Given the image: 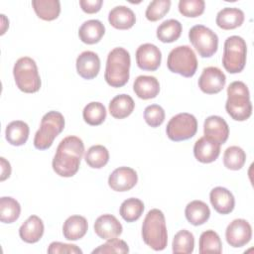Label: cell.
I'll return each instance as SVG.
<instances>
[{"label": "cell", "instance_id": "cell-30", "mask_svg": "<svg viewBox=\"0 0 254 254\" xmlns=\"http://www.w3.org/2000/svg\"><path fill=\"white\" fill-rule=\"evenodd\" d=\"M182 24L176 19H169L161 23L157 28V38L162 43H173L182 34Z\"/></svg>", "mask_w": 254, "mask_h": 254}, {"label": "cell", "instance_id": "cell-27", "mask_svg": "<svg viewBox=\"0 0 254 254\" xmlns=\"http://www.w3.org/2000/svg\"><path fill=\"white\" fill-rule=\"evenodd\" d=\"M30 129L26 122L22 120H15L6 126L5 137L8 143L13 146L24 145L29 138Z\"/></svg>", "mask_w": 254, "mask_h": 254}, {"label": "cell", "instance_id": "cell-22", "mask_svg": "<svg viewBox=\"0 0 254 254\" xmlns=\"http://www.w3.org/2000/svg\"><path fill=\"white\" fill-rule=\"evenodd\" d=\"M108 21L109 24L115 29L127 30L134 26L136 16L130 8L120 5L111 9L108 15Z\"/></svg>", "mask_w": 254, "mask_h": 254}, {"label": "cell", "instance_id": "cell-11", "mask_svg": "<svg viewBox=\"0 0 254 254\" xmlns=\"http://www.w3.org/2000/svg\"><path fill=\"white\" fill-rule=\"evenodd\" d=\"M251 237L252 227L250 223L245 219H234L226 227V241L230 246L234 248H240L246 245L251 240Z\"/></svg>", "mask_w": 254, "mask_h": 254}, {"label": "cell", "instance_id": "cell-32", "mask_svg": "<svg viewBox=\"0 0 254 254\" xmlns=\"http://www.w3.org/2000/svg\"><path fill=\"white\" fill-rule=\"evenodd\" d=\"M21 213L20 203L11 196H2L0 198V220L4 223L16 221Z\"/></svg>", "mask_w": 254, "mask_h": 254}, {"label": "cell", "instance_id": "cell-4", "mask_svg": "<svg viewBox=\"0 0 254 254\" xmlns=\"http://www.w3.org/2000/svg\"><path fill=\"white\" fill-rule=\"evenodd\" d=\"M225 109L235 121H245L252 114V103L247 85L242 81H233L227 87Z\"/></svg>", "mask_w": 254, "mask_h": 254}, {"label": "cell", "instance_id": "cell-7", "mask_svg": "<svg viewBox=\"0 0 254 254\" xmlns=\"http://www.w3.org/2000/svg\"><path fill=\"white\" fill-rule=\"evenodd\" d=\"M247 45L243 38L230 36L224 42L222 65L229 73H238L246 64Z\"/></svg>", "mask_w": 254, "mask_h": 254}, {"label": "cell", "instance_id": "cell-3", "mask_svg": "<svg viewBox=\"0 0 254 254\" xmlns=\"http://www.w3.org/2000/svg\"><path fill=\"white\" fill-rule=\"evenodd\" d=\"M130 54L121 47L114 48L107 56L104 79L112 87H121L129 80Z\"/></svg>", "mask_w": 254, "mask_h": 254}, {"label": "cell", "instance_id": "cell-1", "mask_svg": "<svg viewBox=\"0 0 254 254\" xmlns=\"http://www.w3.org/2000/svg\"><path fill=\"white\" fill-rule=\"evenodd\" d=\"M84 153V144L76 136H67L64 138L53 159V170L61 177L70 178L74 176L80 165Z\"/></svg>", "mask_w": 254, "mask_h": 254}, {"label": "cell", "instance_id": "cell-2", "mask_svg": "<svg viewBox=\"0 0 254 254\" xmlns=\"http://www.w3.org/2000/svg\"><path fill=\"white\" fill-rule=\"evenodd\" d=\"M143 241L155 251H162L168 243L165 215L162 210L153 208L146 214L142 224Z\"/></svg>", "mask_w": 254, "mask_h": 254}, {"label": "cell", "instance_id": "cell-38", "mask_svg": "<svg viewBox=\"0 0 254 254\" xmlns=\"http://www.w3.org/2000/svg\"><path fill=\"white\" fill-rule=\"evenodd\" d=\"M171 1L170 0H155L149 3L145 16L151 22H156L162 19L170 10Z\"/></svg>", "mask_w": 254, "mask_h": 254}, {"label": "cell", "instance_id": "cell-14", "mask_svg": "<svg viewBox=\"0 0 254 254\" xmlns=\"http://www.w3.org/2000/svg\"><path fill=\"white\" fill-rule=\"evenodd\" d=\"M138 182V176L134 169L119 167L108 178V185L115 191H127L133 189Z\"/></svg>", "mask_w": 254, "mask_h": 254}, {"label": "cell", "instance_id": "cell-37", "mask_svg": "<svg viewBox=\"0 0 254 254\" xmlns=\"http://www.w3.org/2000/svg\"><path fill=\"white\" fill-rule=\"evenodd\" d=\"M246 161V154L242 148L238 146L228 147L223 154L224 166L232 171L240 170Z\"/></svg>", "mask_w": 254, "mask_h": 254}, {"label": "cell", "instance_id": "cell-17", "mask_svg": "<svg viewBox=\"0 0 254 254\" xmlns=\"http://www.w3.org/2000/svg\"><path fill=\"white\" fill-rule=\"evenodd\" d=\"M204 136L216 141L218 144H224L229 136V127L226 121L217 115L208 116L203 123Z\"/></svg>", "mask_w": 254, "mask_h": 254}, {"label": "cell", "instance_id": "cell-5", "mask_svg": "<svg viewBox=\"0 0 254 254\" xmlns=\"http://www.w3.org/2000/svg\"><path fill=\"white\" fill-rule=\"evenodd\" d=\"M64 128V117L59 111H49L42 120L39 130L34 137V146L38 150L49 149L56 137L62 133Z\"/></svg>", "mask_w": 254, "mask_h": 254}, {"label": "cell", "instance_id": "cell-12", "mask_svg": "<svg viewBox=\"0 0 254 254\" xmlns=\"http://www.w3.org/2000/svg\"><path fill=\"white\" fill-rule=\"evenodd\" d=\"M197 83L202 92L206 94H216L225 86L226 76L220 68L207 66L202 69Z\"/></svg>", "mask_w": 254, "mask_h": 254}, {"label": "cell", "instance_id": "cell-8", "mask_svg": "<svg viewBox=\"0 0 254 254\" xmlns=\"http://www.w3.org/2000/svg\"><path fill=\"white\" fill-rule=\"evenodd\" d=\"M170 71L179 73L185 77H191L197 69V59L193 50L185 45L173 49L167 60Z\"/></svg>", "mask_w": 254, "mask_h": 254}, {"label": "cell", "instance_id": "cell-10", "mask_svg": "<svg viewBox=\"0 0 254 254\" xmlns=\"http://www.w3.org/2000/svg\"><path fill=\"white\" fill-rule=\"evenodd\" d=\"M189 39L201 58H210L217 51V35L203 25H195L191 27L189 31Z\"/></svg>", "mask_w": 254, "mask_h": 254}, {"label": "cell", "instance_id": "cell-25", "mask_svg": "<svg viewBox=\"0 0 254 254\" xmlns=\"http://www.w3.org/2000/svg\"><path fill=\"white\" fill-rule=\"evenodd\" d=\"M105 33V27L99 20L85 21L78 30V37L80 41L87 45L98 43Z\"/></svg>", "mask_w": 254, "mask_h": 254}, {"label": "cell", "instance_id": "cell-23", "mask_svg": "<svg viewBox=\"0 0 254 254\" xmlns=\"http://www.w3.org/2000/svg\"><path fill=\"white\" fill-rule=\"evenodd\" d=\"M88 229L85 217L81 215H71L65 219L63 225V234L65 239L75 241L82 238Z\"/></svg>", "mask_w": 254, "mask_h": 254}, {"label": "cell", "instance_id": "cell-36", "mask_svg": "<svg viewBox=\"0 0 254 254\" xmlns=\"http://www.w3.org/2000/svg\"><path fill=\"white\" fill-rule=\"evenodd\" d=\"M172 247H173L174 253H183V254L192 253L194 248L193 234L187 229L180 230L174 236Z\"/></svg>", "mask_w": 254, "mask_h": 254}, {"label": "cell", "instance_id": "cell-26", "mask_svg": "<svg viewBox=\"0 0 254 254\" xmlns=\"http://www.w3.org/2000/svg\"><path fill=\"white\" fill-rule=\"evenodd\" d=\"M185 215L190 224L198 226L208 220L210 216V209L202 200H192L187 204Z\"/></svg>", "mask_w": 254, "mask_h": 254}, {"label": "cell", "instance_id": "cell-15", "mask_svg": "<svg viewBox=\"0 0 254 254\" xmlns=\"http://www.w3.org/2000/svg\"><path fill=\"white\" fill-rule=\"evenodd\" d=\"M220 154V144L216 141L203 136L196 140L193 146V155L195 159L203 164L214 162Z\"/></svg>", "mask_w": 254, "mask_h": 254}, {"label": "cell", "instance_id": "cell-40", "mask_svg": "<svg viewBox=\"0 0 254 254\" xmlns=\"http://www.w3.org/2000/svg\"><path fill=\"white\" fill-rule=\"evenodd\" d=\"M129 252V247L124 240L118 239L117 237L108 239L104 244L98 246L92 251V254L100 253V254H107V253H121L125 254Z\"/></svg>", "mask_w": 254, "mask_h": 254}, {"label": "cell", "instance_id": "cell-35", "mask_svg": "<svg viewBox=\"0 0 254 254\" xmlns=\"http://www.w3.org/2000/svg\"><path fill=\"white\" fill-rule=\"evenodd\" d=\"M84 159L90 168L101 169L109 161V152L102 145H94L86 151Z\"/></svg>", "mask_w": 254, "mask_h": 254}, {"label": "cell", "instance_id": "cell-34", "mask_svg": "<svg viewBox=\"0 0 254 254\" xmlns=\"http://www.w3.org/2000/svg\"><path fill=\"white\" fill-rule=\"evenodd\" d=\"M82 117L88 125H100L106 118V108L102 103L92 101L85 105V107L83 108Z\"/></svg>", "mask_w": 254, "mask_h": 254}, {"label": "cell", "instance_id": "cell-29", "mask_svg": "<svg viewBox=\"0 0 254 254\" xmlns=\"http://www.w3.org/2000/svg\"><path fill=\"white\" fill-rule=\"evenodd\" d=\"M32 6L37 16L45 21H53L61 13V3L59 0H33Z\"/></svg>", "mask_w": 254, "mask_h": 254}, {"label": "cell", "instance_id": "cell-44", "mask_svg": "<svg viewBox=\"0 0 254 254\" xmlns=\"http://www.w3.org/2000/svg\"><path fill=\"white\" fill-rule=\"evenodd\" d=\"M0 163H1V177H0V181L3 182L6 179H8L11 175V166L10 163L4 158L1 157L0 158Z\"/></svg>", "mask_w": 254, "mask_h": 254}, {"label": "cell", "instance_id": "cell-42", "mask_svg": "<svg viewBox=\"0 0 254 254\" xmlns=\"http://www.w3.org/2000/svg\"><path fill=\"white\" fill-rule=\"evenodd\" d=\"M49 254H58V253H68V254H81L82 250L74 244H66L62 242H52L48 248Z\"/></svg>", "mask_w": 254, "mask_h": 254}, {"label": "cell", "instance_id": "cell-19", "mask_svg": "<svg viewBox=\"0 0 254 254\" xmlns=\"http://www.w3.org/2000/svg\"><path fill=\"white\" fill-rule=\"evenodd\" d=\"M209 199L212 207L220 214H228L234 209V196L226 188L216 187L212 189L209 193Z\"/></svg>", "mask_w": 254, "mask_h": 254}, {"label": "cell", "instance_id": "cell-13", "mask_svg": "<svg viewBox=\"0 0 254 254\" xmlns=\"http://www.w3.org/2000/svg\"><path fill=\"white\" fill-rule=\"evenodd\" d=\"M162 61V53L154 44L146 43L136 51L137 65L143 70L154 71L159 68Z\"/></svg>", "mask_w": 254, "mask_h": 254}, {"label": "cell", "instance_id": "cell-24", "mask_svg": "<svg viewBox=\"0 0 254 254\" xmlns=\"http://www.w3.org/2000/svg\"><path fill=\"white\" fill-rule=\"evenodd\" d=\"M216 25L223 30H232L240 27L244 22V13L235 7H226L216 15Z\"/></svg>", "mask_w": 254, "mask_h": 254}, {"label": "cell", "instance_id": "cell-16", "mask_svg": "<svg viewBox=\"0 0 254 254\" xmlns=\"http://www.w3.org/2000/svg\"><path fill=\"white\" fill-rule=\"evenodd\" d=\"M100 70V59L91 51L82 52L76 59V71L84 79H92Z\"/></svg>", "mask_w": 254, "mask_h": 254}, {"label": "cell", "instance_id": "cell-9", "mask_svg": "<svg viewBox=\"0 0 254 254\" xmlns=\"http://www.w3.org/2000/svg\"><path fill=\"white\" fill-rule=\"evenodd\" d=\"M197 131L196 118L187 112L173 116L167 124L166 133L170 140L175 142L190 139Z\"/></svg>", "mask_w": 254, "mask_h": 254}, {"label": "cell", "instance_id": "cell-20", "mask_svg": "<svg viewBox=\"0 0 254 254\" xmlns=\"http://www.w3.org/2000/svg\"><path fill=\"white\" fill-rule=\"evenodd\" d=\"M44 230L43 220L37 215H31L20 226L19 235L26 243H36L42 238Z\"/></svg>", "mask_w": 254, "mask_h": 254}, {"label": "cell", "instance_id": "cell-39", "mask_svg": "<svg viewBox=\"0 0 254 254\" xmlns=\"http://www.w3.org/2000/svg\"><path fill=\"white\" fill-rule=\"evenodd\" d=\"M204 8L203 0H180L179 2V11L185 17H198L204 12Z\"/></svg>", "mask_w": 254, "mask_h": 254}, {"label": "cell", "instance_id": "cell-43", "mask_svg": "<svg viewBox=\"0 0 254 254\" xmlns=\"http://www.w3.org/2000/svg\"><path fill=\"white\" fill-rule=\"evenodd\" d=\"M103 4L102 0H80L79 5L83 12L87 14L97 13Z\"/></svg>", "mask_w": 254, "mask_h": 254}, {"label": "cell", "instance_id": "cell-31", "mask_svg": "<svg viewBox=\"0 0 254 254\" xmlns=\"http://www.w3.org/2000/svg\"><path fill=\"white\" fill-rule=\"evenodd\" d=\"M144 203L141 199L130 197L121 203L119 213L125 221L134 222L141 217L144 211Z\"/></svg>", "mask_w": 254, "mask_h": 254}, {"label": "cell", "instance_id": "cell-21", "mask_svg": "<svg viewBox=\"0 0 254 254\" xmlns=\"http://www.w3.org/2000/svg\"><path fill=\"white\" fill-rule=\"evenodd\" d=\"M133 90L141 99L155 98L160 92V83L155 76L139 75L134 80Z\"/></svg>", "mask_w": 254, "mask_h": 254}, {"label": "cell", "instance_id": "cell-41", "mask_svg": "<svg viewBox=\"0 0 254 254\" xmlns=\"http://www.w3.org/2000/svg\"><path fill=\"white\" fill-rule=\"evenodd\" d=\"M144 119L149 126L153 128L159 127L165 120V111L162 106L151 104L144 110Z\"/></svg>", "mask_w": 254, "mask_h": 254}, {"label": "cell", "instance_id": "cell-6", "mask_svg": "<svg viewBox=\"0 0 254 254\" xmlns=\"http://www.w3.org/2000/svg\"><path fill=\"white\" fill-rule=\"evenodd\" d=\"M13 75L17 87L25 93L40 90L41 77L36 62L30 57L20 58L14 64Z\"/></svg>", "mask_w": 254, "mask_h": 254}, {"label": "cell", "instance_id": "cell-18", "mask_svg": "<svg viewBox=\"0 0 254 254\" xmlns=\"http://www.w3.org/2000/svg\"><path fill=\"white\" fill-rule=\"evenodd\" d=\"M122 224L112 214H102L94 222V232L101 239L108 240L118 237L122 233Z\"/></svg>", "mask_w": 254, "mask_h": 254}, {"label": "cell", "instance_id": "cell-28", "mask_svg": "<svg viewBox=\"0 0 254 254\" xmlns=\"http://www.w3.org/2000/svg\"><path fill=\"white\" fill-rule=\"evenodd\" d=\"M135 107L133 98L128 94H119L109 102V112L116 119H123L129 116Z\"/></svg>", "mask_w": 254, "mask_h": 254}, {"label": "cell", "instance_id": "cell-33", "mask_svg": "<svg viewBox=\"0 0 254 254\" xmlns=\"http://www.w3.org/2000/svg\"><path fill=\"white\" fill-rule=\"evenodd\" d=\"M198 252L206 253H221L222 243L219 235L214 230H206L200 234L198 242Z\"/></svg>", "mask_w": 254, "mask_h": 254}]
</instances>
